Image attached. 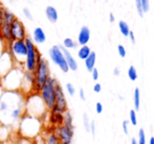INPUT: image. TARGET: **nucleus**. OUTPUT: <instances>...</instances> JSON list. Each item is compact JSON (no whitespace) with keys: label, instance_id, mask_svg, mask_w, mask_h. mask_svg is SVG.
<instances>
[{"label":"nucleus","instance_id":"nucleus-45","mask_svg":"<svg viewBox=\"0 0 154 144\" xmlns=\"http://www.w3.org/2000/svg\"><path fill=\"white\" fill-rule=\"evenodd\" d=\"M101 90H102V86L100 84H95L94 87H93V91L95 93H99V92H101Z\"/></svg>","mask_w":154,"mask_h":144},{"label":"nucleus","instance_id":"nucleus-44","mask_svg":"<svg viewBox=\"0 0 154 144\" xmlns=\"http://www.w3.org/2000/svg\"><path fill=\"white\" fill-rule=\"evenodd\" d=\"M91 72H92V78L94 79V81H97V79L99 78V71H97V69L93 68V70Z\"/></svg>","mask_w":154,"mask_h":144},{"label":"nucleus","instance_id":"nucleus-6","mask_svg":"<svg viewBox=\"0 0 154 144\" xmlns=\"http://www.w3.org/2000/svg\"><path fill=\"white\" fill-rule=\"evenodd\" d=\"M25 44H26L27 48V53H26V59H25V63L23 65V69L26 72L34 73L36 70L37 65L40 62V60L42 59V54L38 50L36 44L32 42V40L29 37H26L24 40Z\"/></svg>","mask_w":154,"mask_h":144},{"label":"nucleus","instance_id":"nucleus-31","mask_svg":"<svg viewBox=\"0 0 154 144\" xmlns=\"http://www.w3.org/2000/svg\"><path fill=\"white\" fill-rule=\"evenodd\" d=\"M130 121H131V124H133V125L137 124V118H136V114L134 110L130 111Z\"/></svg>","mask_w":154,"mask_h":144},{"label":"nucleus","instance_id":"nucleus-14","mask_svg":"<svg viewBox=\"0 0 154 144\" xmlns=\"http://www.w3.org/2000/svg\"><path fill=\"white\" fill-rule=\"evenodd\" d=\"M19 92L23 94L25 97L29 94L34 93V75H32V73L24 71V75H23Z\"/></svg>","mask_w":154,"mask_h":144},{"label":"nucleus","instance_id":"nucleus-1","mask_svg":"<svg viewBox=\"0 0 154 144\" xmlns=\"http://www.w3.org/2000/svg\"><path fill=\"white\" fill-rule=\"evenodd\" d=\"M24 101L25 96L19 91H4L0 97V124L17 130L25 114Z\"/></svg>","mask_w":154,"mask_h":144},{"label":"nucleus","instance_id":"nucleus-15","mask_svg":"<svg viewBox=\"0 0 154 144\" xmlns=\"http://www.w3.org/2000/svg\"><path fill=\"white\" fill-rule=\"evenodd\" d=\"M14 66V62L11 54L6 50H4L0 55V78H2Z\"/></svg>","mask_w":154,"mask_h":144},{"label":"nucleus","instance_id":"nucleus-37","mask_svg":"<svg viewBox=\"0 0 154 144\" xmlns=\"http://www.w3.org/2000/svg\"><path fill=\"white\" fill-rule=\"evenodd\" d=\"M118 49H119V53H120L121 57H126V49H125V47H124L123 45H119Z\"/></svg>","mask_w":154,"mask_h":144},{"label":"nucleus","instance_id":"nucleus-34","mask_svg":"<svg viewBox=\"0 0 154 144\" xmlns=\"http://www.w3.org/2000/svg\"><path fill=\"white\" fill-rule=\"evenodd\" d=\"M136 3V7H137V12L140 14V17H143V14H144V10H143V4H142V0H135Z\"/></svg>","mask_w":154,"mask_h":144},{"label":"nucleus","instance_id":"nucleus-48","mask_svg":"<svg viewBox=\"0 0 154 144\" xmlns=\"http://www.w3.org/2000/svg\"><path fill=\"white\" fill-rule=\"evenodd\" d=\"M3 92H4L3 88H2V87H1V85H0V97H1V95L3 94Z\"/></svg>","mask_w":154,"mask_h":144},{"label":"nucleus","instance_id":"nucleus-49","mask_svg":"<svg viewBox=\"0 0 154 144\" xmlns=\"http://www.w3.org/2000/svg\"><path fill=\"white\" fill-rule=\"evenodd\" d=\"M119 73H120V70H119V68H116V69H114V74L119 75Z\"/></svg>","mask_w":154,"mask_h":144},{"label":"nucleus","instance_id":"nucleus-16","mask_svg":"<svg viewBox=\"0 0 154 144\" xmlns=\"http://www.w3.org/2000/svg\"><path fill=\"white\" fill-rule=\"evenodd\" d=\"M60 48H61L63 54H64V57H65V60H66V63H67V65H68L69 70L75 71V70L78 69V63L75 60V57H73L72 54L69 52L68 49H65L63 46H60Z\"/></svg>","mask_w":154,"mask_h":144},{"label":"nucleus","instance_id":"nucleus-25","mask_svg":"<svg viewBox=\"0 0 154 144\" xmlns=\"http://www.w3.org/2000/svg\"><path fill=\"white\" fill-rule=\"evenodd\" d=\"M63 124L68 128H73V124H72V116H71L70 112L67 110L64 114H63Z\"/></svg>","mask_w":154,"mask_h":144},{"label":"nucleus","instance_id":"nucleus-35","mask_svg":"<svg viewBox=\"0 0 154 144\" xmlns=\"http://www.w3.org/2000/svg\"><path fill=\"white\" fill-rule=\"evenodd\" d=\"M23 15H24V17L27 20H29V21L32 20V15L31 10H29V8H27V7L23 8Z\"/></svg>","mask_w":154,"mask_h":144},{"label":"nucleus","instance_id":"nucleus-42","mask_svg":"<svg viewBox=\"0 0 154 144\" xmlns=\"http://www.w3.org/2000/svg\"><path fill=\"white\" fill-rule=\"evenodd\" d=\"M89 131L91 132L92 135L95 134V121L93 120V121L90 122V128H89Z\"/></svg>","mask_w":154,"mask_h":144},{"label":"nucleus","instance_id":"nucleus-38","mask_svg":"<svg viewBox=\"0 0 154 144\" xmlns=\"http://www.w3.org/2000/svg\"><path fill=\"white\" fill-rule=\"evenodd\" d=\"M142 4H143V10H144V12H148L149 0H142Z\"/></svg>","mask_w":154,"mask_h":144},{"label":"nucleus","instance_id":"nucleus-13","mask_svg":"<svg viewBox=\"0 0 154 144\" xmlns=\"http://www.w3.org/2000/svg\"><path fill=\"white\" fill-rule=\"evenodd\" d=\"M54 132L58 136L61 144H71L73 138V128H68V126L59 125L54 128Z\"/></svg>","mask_w":154,"mask_h":144},{"label":"nucleus","instance_id":"nucleus-52","mask_svg":"<svg viewBox=\"0 0 154 144\" xmlns=\"http://www.w3.org/2000/svg\"><path fill=\"white\" fill-rule=\"evenodd\" d=\"M150 144H154V138H153V137L150 139Z\"/></svg>","mask_w":154,"mask_h":144},{"label":"nucleus","instance_id":"nucleus-7","mask_svg":"<svg viewBox=\"0 0 154 144\" xmlns=\"http://www.w3.org/2000/svg\"><path fill=\"white\" fill-rule=\"evenodd\" d=\"M58 81L56 78L49 76L45 84L42 86L39 95L41 96L43 102H44L45 107H46L47 111L51 112L55 107V98H56V86H57Z\"/></svg>","mask_w":154,"mask_h":144},{"label":"nucleus","instance_id":"nucleus-19","mask_svg":"<svg viewBox=\"0 0 154 144\" xmlns=\"http://www.w3.org/2000/svg\"><path fill=\"white\" fill-rule=\"evenodd\" d=\"M45 15H46V18L48 19L49 22L55 23L58 20V12L54 6L48 5L45 8Z\"/></svg>","mask_w":154,"mask_h":144},{"label":"nucleus","instance_id":"nucleus-29","mask_svg":"<svg viewBox=\"0 0 154 144\" xmlns=\"http://www.w3.org/2000/svg\"><path fill=\"white\" fill-rule=\"evenodd\" d=\"M134 107L135 110L140 109V89L138 88H136L134 91Z\"/></svg>","mask_w":154,"mask_h":144},{"label":"nucleus","instance_id":"nucleus-36","mask_svg":"<svg viewBox=\"0 0 154 144\" xmlns=\"http://www.w3.org/2000/svg\"><path fill=\"white\" fill-rule=\"evenodd\" d=\"M84 126H85V130L87 132H89V128H90V123L88 121V117L86 114H84Z\"/></svg>","mask_w":154,"mask_h":144},{"label":"nucleus","instance_id":"nucleus-53","mask_svg":"<svg viewBox=\"0 0 154 144\" xmlns=\"http://www.w3.org/2000/svg\"><path fill=\"white\" fill-rule=\"evenodd\" d=\"M0 144H1V143H0Z\"/></svg>","mask_w":154,"mask_h":144},{"label":"nucleus","instance_id":"nucleus-40","mask_svg":"<svg viewBox=\"0 0 154 144\" xmlns=\"http://www.w3.org/2000/svg\"><path fill=\"white\" fill-rule=\"evenodd\" d=\"M95 111H97V114H101L103 112V106H102L101 102H97V104H95Z\"/></svg>","mask_w":154,"mask_h":144},{"label":"nucleus","instance_id":"nucleus-3","mask_svg":"<svg viewBox=\"0 0 154 144\" xmlns=\"http://www.w3.org/2000/svg\"><path fill=\"white\" fill-rule=\"evenodd\" d=\"M24 111L26 115L39 118L41 120L47 115V112H48L39 93L29 94L25 97Z\"/></svg>","mask_w":154,"mask_h":144},{"label":"nucleus","instance_id":"nucleus-26","mask_svg":"<svg viewBox=\"0 0 154 144\" xmlns=\"http://www.w3.org/2000/svg\"><path fill=\"white\" fill-rule=\"evenodd\" d=\"M75 46H77V43H75L72 39L66 38L63 41V47H64L65 49H72V48H75Z\"/></svg>","mask_w":154,"mask_h":144},{"label":"nucleus","instance_id":"nucleus-47","mask_svg":"<svg viewBox=\"0 0 154 144\" xmlns=\"http://www.w3.org/2000/svg\"><path fill=\"white\" fill-rule=\"evenodd\" d=\"M128 36L130 37V40H131V41H132V43H133V44H134V43H135V38H134V34H133V31H130L129 35H128Z\"/></svg>","mask_w":154,"mask_h":144},{"label":"nucleus","instance_id":"nucleus-46","mask_svg":"<svg viewBox=\"0 0 154 144\" xmlns=\"http://www.w3.org/2000/svg\"><path fill=\"white\" fill-rule=\"evenodd\" d=\"M80 98L82 100H85L86 97H85V93H84V90L83 89H80Z\"/></svg>","mask_w":154,"mask_h":144},{"label":"nucleus","instance_id":"nucleus-17","mask_svg":"<svg viewBox=\"0 0 154 144\" xmlns=\"http://www.w3.org/2000/svg\"><path fill=\"white\" fill-rule=\"evenodd\" d=\"M32 42L35 44H43L46 41V35L41 27H36L32 31Z\"/></svg>","mask_w":154,"mask_h":144},{"label":"nucleus","instance_id":"nucleus-4","mask_svg":"<svg viewBox=\"0 0 154 144\" xmlns=\"http://www.w3.org/2000/svg\"><path fill=\"white\" fill-rule=\"evenodd\" d=\"M23 75L24 69L19 66H14L2 78H0V85L4 91H19Z\"/></svg>","mask_w":154,"mask_h":144},{"label":"nucleus","instance_id":"nucleus-24","mask_svg":"<svg viewBox=\"0 0 154 144\" xmlns=\"http://www.w3.org/2000/svg\"><path fill=\"white\" fill-rule=\"evenodd\" d=\"M90 48L87 46V45H84V46H82L81 48L79 49V51H78V57H80L81 60H86L88 57V55L90 54Z\"/></svg>","mask_w":154,"mask_h":144},{"label":"nucleus","instance_id":"nucleus-51","mask_svg":"<svg viewBox=\"0 0 154 144\" xmlns=\"http://www.w3.org/2000/svg\"><path fill=\"white\" fill-rule=\"evenodd\" d=\"M113 20H114V18H113V15H112V14H110V21H111V22H113Z\"/></svg>","mask_w":154,"mask_h":144},{"label":"nucleus","instance_id":"nucleus-2","mask_svg":"<svg viewBox=\"0 0 154 144\" xmlns=\"http://www.w3.org/2000/svg\"><path fill=\"white\" fill-rule=\"evenodd\" d=\"M42 128V120L24 114L22 116V118H21V120L19 121L17 132L19 133V135L22 138L32 140V139H35L38 135L41 134Z\"/></svg>","mask_w":154,"mask_h":144},{"label":"nucleus","instance_id":"nucleus-20","mask_svg":"<svg viewBox=\"0 0 154 144\" xmlns=\"http://www.w3.org/2000/svg\"><path fill=\"white\" fill-rule=\"evenodd\" d=\"M49 122H51L55 128L56 126L62 125L63 124V114L51 112V115H49Z\"/></svg>","mask_w":154,"mask_h":144},{"label":"nucleus","instance_id":"nucleus-12","mask_svg":"<svg viewBox=\"0 0 154 144\" xmlns=\"http://www.w3.org/2000/svg\"><path fill=\"white\" fill-rule=\"evenodd\" d=\"M26 37V29H25L24 24H23V22L20 19L16 18L13 21L12 25H11V40H25Z\"/></svg>","mask_w":154,"mask_h":144},{"label":"nucleus","instance_id":"nucleus-32","mask_svg":"<svg viewBox=\"0 0 154 144\" xmlns=\"http://www.w3.org/2000/svg\"><path fill=\"white\" fill-rule=\"evenodd\" d=\"M34 144H46V143H45L44 136H43L42 134L38 135V136L34 139Z\"/></svg>","mask_w":154,"mask_h":144},{"label":"nucleus","instance_id":"nucleus-41","mask_svg":"<svg viewBox=\"0 0 154 144\" xmlns=\"http://www.w3.org/2000/svg\"><path fill=\"white\" fill-rule=\"evenodd\" d=\"M5 50V43L3 42V40L1 39V37H0V55L2 54V52Z\"/></svg>","mask_w":154,"mask_h":144},{"label":"nucleus","instance_id":"nucleus-5","mask_svg":"<svg viewBox=\"0 0 154 144\" xmlns=\"http://www.w3.org/2000/svg\"><path fill=\"white\" fill-rule=\"evenodd\" d=\"M5 50L11 54L14 65L23 68L27 53L26 44L24 40L11 41L10 43L5 44Z\"/></svg>","mask_w":154,"mask_h":144},{"label":"nucleus","instance_id":"nucleus-28","mask_svg":"<svg viewBox=\"0 0 154 144\" xmlns=\"http://www.w3.org/2000/svg\"><path fill=\"white\" fill-rule=\"evenodd\" d=\"M128 76L131 81H135L137 78V72H136L135 68L133 66H130L129 67V70H128Z\"/></svg>","mask_w":154,"mask_h":144},{"label":"nucleus","instance_id":"nucleus-27","mask_svg":"<svg viewBox=\"0 0 154 144\" xmlns=\"http://www.w3.org/2000/svg\"><path fill=\"white\" fill-rule=\"evenodd\" d=\"M119 26H120L121 33H122L124 36H128V35H129L130 29H129V26H128L127 23L124 22V21H120V23H119Z\"/></svg>","mask_w":154,"mask_h":144},{"label":"nucleus","instance_id":"nucleus-10","mask_svg":"<svg viewBox=\"0 0 154 144\" xmlns=\"http://www.w3.org/2000/svg\"><path fill=\"white\" fill-rule=\"evenodd\" d=\"M49 57H51V61L54 62V64H56L63 72H65V73L68 72V70H69L68 65H67L66 60H65V57H64V54H63L60 46L55 45V46L51 47V48L49 49Z\"/></svg>","mask_w":154,"mask_h":144},{"label":"nucleus","instance_id":"nucleus-21","mask_svg":"<svg viewBox=\"0 0 154 144\" xmlns=\"http://www.w3.org/2000/svg\"><path fill=\"white\" fill-rule=\"evenodd\" d=\"M11 132H12V130L10 128L0 124V143L5 142V141L8 140V138L11 136Z\"/></svg>","mask_w":154,"mask_h":144},{"label":"nucleus","instance_id":"nucleus-18","mask_svg":"<svg viewBox=\"0 0 154 144\" xmlns=\"http://www.w3.org/2000/svg\"><path fill=\"white\" fill-rule=\"evenodd\" d=\"M90 39V31L87 26H83L81 28L79 33V36H78V43H79L81 46H84L88 43Z\"/></svg>","mask_w":154,"mask_h":144},{"label":"nucleus","instance_id":"nucleus-50","mask_svg":"<svg viewBox=\"0 0 154 144\" xmlns=\"http://www.w3.org/2000/svg\"><path fill=\"white\" fill-rule=\"evenodd\" d=\"M131 144H137V141H136L135 140V139H132V140H131Z\"/></svg>","mask_w":154,"mask_h":144},{"label":"nucleus","instance_id":"nucleus-30","mask_svg":"<svg viewBox=\"0 0 154 144\" xmlns=\"http://www.w3.org/2000/svg\"><path fill=\"white\" fill-rule=\"evenodd\" d=\"M137 144H146V135L143 128H140V132H138V141Z\"/></svg>","mask_w":154,"mask_h":144},{"label":"nucleus","instance_id":"nucleus-8","mask_svg":"<svg viewBox=\"0 0 154 144\" xmlns=\"http://www.w3.org/2000/svg\"><path fill=\"white\" fill-rule=\"evenodd\" d=\"M32 75H34V93H39L42 86L45 84L47 78L51 76L48 62L44 57L40 60Z\"/></svg>","mask_w":154,"mask_h":144},{"label":"nucleus","instance_id":"nucleus-43","mask_svg":"<svg viewBox=\"0 0 154 144\" xmlns=\"http://www.w3.org/2000/svg\"><path fill=\"white\" fill-rule=\"evenodd\" d=\"M3 5L1 4V2H0V26H1L2 24V19H3Z\"/></svg>","mask_w":154,"mask_h":144},{"label":"nucleus","instance_id":"nucleus-33","mask_svg":"<svg viewBox=\"0 0 154 144\" xmlns=\"http://www.w3.org/2000/svg\"><path fill=\"white\" fill-rule=\"evenodd\" d=\"M66 90H67V92H68V94H69L70 96H73V95H75V87L72 86V84H70V83L66 84Z\"/></svg>","mask_w":154,"mask_h":144},{"label":"nucleus","instance_id":"nucleus-11","mask_svg":"<svg viewBox=\"0 0 154 144\" xmlns=\"http://www.w3.org/2000/svg\"><path fill=\"white\" fill-rule=\"evenodd\" d=\"M67 111V101L66 97H65L64 91H63L61 85L59 83L56 86V98H55V107H54L53 111L55 113L64 114Z\"/></svg>","mask_w":154,"mask_h":144},{"label":"nucleus","instance_id":"nucleus-9","mask_svg":"<svg viewBox=\"0 0 154 144\" xmlns=\"http://www.w3.org/2000/svg\"><path fill=\"white\" fill-rule=\"evenodd\" d=\"M15 19H16V16L14 15V13L8 8L4 7L3 19H2V24L0 26V37L5 44L12 41L11 40V25Z\"/></svg>","mask_w":154,"mask_h":144},{"label":"nucleus","instance_id":"nucleus-22","mask_svg":"<svg viewBox=\"0 0 154 144\" xmlns=\"http://www.w3.org/2000/svg\"><path fill=\"white\" fill-rule=\"evenodd\" d=\"M95 60H97V55H95V52H90V54L88 55V57L85 60V66L87 68L88 71L91 72L94 68V65H95Z\"/></svg>","mask_w":154,"mask_h":144},{"label":"nucleus","instance_id":"nucleus-23","mask_svg":"<svg viewBox=\"0 0 154 144\" xmlns=\"http://www.w3.org/2000/svg\"><path fill=\"white\" fill-rule=\"evenodd\" d=\"M44 139H45V143L46 144H61L58 136L55 134V132L47 133L46 136L44 137Z\"/></svg>","mask_w":154,"mask_h":144},{"label":"nucleus","instance_id":"nucleus-39","mask_svg":"<svg viewBox=\"0 0 154 144\" xmlns=\"http://www.w3.org/2000/svg\"><path fill=\"white\" fill-rule=\"evenodd\" d=\"M128 124H129V121H127V120H125V121L123 122V131L126 135L129 134V131H128Z\"/></svg>","mask_w":154,"mask_h":144}]
</instances>
